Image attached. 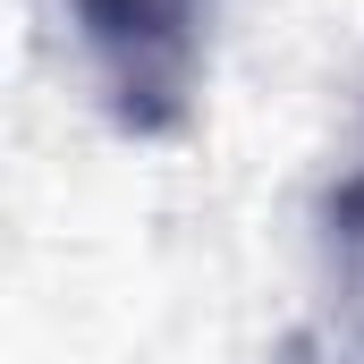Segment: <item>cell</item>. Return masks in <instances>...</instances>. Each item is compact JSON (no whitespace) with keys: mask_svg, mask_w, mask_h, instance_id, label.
<instances>
[{"mask_svg":"<svg viewBox=\"0 0 364 364\" xmlns=\"http://www.w3.org/2000/svg\"><path fill=\"white\" fill-rule=\"evenodd\" d=\"M212 9L220 0H68L77 43L102 77V102L127 136H170L195 110Z\"/></svg>","mask_w":364,"mask_h":364,"instance_id":"cell-1","label":"cell"}]
</instances>
